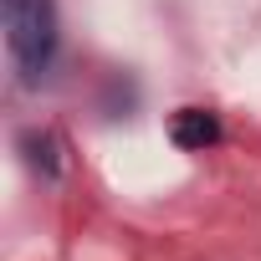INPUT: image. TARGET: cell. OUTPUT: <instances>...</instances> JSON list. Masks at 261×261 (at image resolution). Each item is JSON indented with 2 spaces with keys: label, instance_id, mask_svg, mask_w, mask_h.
Listing matches in <instances>:
<instances>
[{
  "label": "cell",
  "instance_id": "obj_1",
  "mask_svg": "<svg viewBox=\"0 0 261 261\" xmlns=\"http://www.w3.org/2000/svg\"><path fill=\"white\" fill-rule=\"evenodd\" d=\"M57 51V0H11V57L26 82H41Z\"/></svg>",
  "mask_w": 261,
  "mask_h": 261
},
{
  "label": "cell",
  "instance_id": "obj_2",
  "mask_svg": "<svg viewBox=\"0 0 261 261\" xmlns=\"http://www.w3.org/2000/svg\"><path fill=\"white\" fill-rule=\"evenodd\" d=\"M169 139L179 149H190V154H205L210 144H220V118L205 113V108H179L169 118Z\"/></svg>",
  "mask_w": 261,
  "mask_h": 261
}]
</instances>
